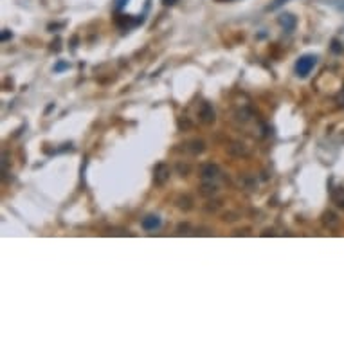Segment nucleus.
<instances>
[{"mask_svg": "<svg viewBox=\"0 0 344 344\" xmlns=\"http://www.w3.org/2000/svg\"><path fill=\"white\" fill-rule=\"evenodd\" d=\"M315 63H317V56H313V54H305L297 60L296 63V74L299 78H307L308 74L312 72V69L315 67Z\"/></svg>", "mask_w": 344, "mask_h": 344, "instance_id": "nucleus-1", "label": "nucleus"}, {"mask_svg": "<svg viewBox=\"0 0 344 344\" xmlns=\"http://www.w3.org/2000/svg\"><path fill=\"white\" fill-rule=\"evenodd\" d=\"M161 227V218L157 214H148L146 218H142V229L146 231H155Z\"/></svg>", "mask_w": 344, "mask_h": 344, "instance_id": "nucleus-2", "label": "nucleus"}, {"mask_svg": "<svg viewBox=\"0 0 344 344\" xmlns=\"http://www.w3.org/2000/svg\"><path fill=\"white\" fill-rule=\"evenodd\" d=\"M279 26L281 27H285V31H292L294 27H296V16L294 15H290V13H283L281 16H279Z\"/></svg>", "mask_w": 344, "mask_h": 344, "instance_id": "nucleus-3", "label": "nucleus"}, {"mask_svg": "<svg viewBox=\"0 0 344 344\" xmlns=\"http://www.w3.org/2000/svg\"><path fill=\"white\" fill-rule=\"evenodd\" d=\"M168 175H170V170H168L164 164H159V166H157V170H155V182L157 184H164V182H166Z\"/></svg>", "mask_w": 344, "mask_h": 344, "instance_id": "nucleus-4", "label": "nucleus"}, {"mask_svg": "<svg viewBox=\"0 0 344 344\" xmlns=\"http://www.w3.org/2000/svg\"><path fill=\"white\" fill-rule=\"evenodd\" d=\"M332 200H334L341 209H344V188H337L334 189V193H332Z\"/></svg>", "mask_w": 344, "mask_h": 344, "instance_id": "nucleus-5", "label": "nucleus"}, {"mask_svg": "<svg viewBox=\"0 0 344 344\" xmlns=\"http://www.w3.org/2000/svg\"><path fill=\"white\" fill-rule=\"evenodd\" d=\"M200 115H202V119L206 121V123H211V121H214V110L211 108L207 103L202 106V112H200Z\"/></svg>", "mask_w": 344, "mask_h": 344, "instance_id": "nucleus-6", "label": "nucleus"}, {"mask_svg": "<svg viewBox=\"0 0 344 344\" xmlns=\"http://www.w3.org/2000/svg\"><path fill=\"white\" fill-rule=\"evenodd\" d=\"M324 224L334 229V227H337V225H339V218H337L334 213H326V214H324Z\"/></svg>", "mask_w": 344, "mask_h": 344, "instance_id": "nucleus-7", "label": "nucleus"}, {"mask_svg": "<svg viewBox=\"0 0 344 344\" xmlns=\"http://www.w3.org/2000/svg\"><path fill=\"white\" fill-rule=\"evenodd\" d=\"M202 173H204V177L206 178H211V177H216V175H214V173H218V168L216 166H211V164H209V166H206L202 170Z\"/></svg>", "mask_w": 344, "mask_h": 344, "instance_id": "nucleus-8", "label": "nucleus"}, {"mask_svg": "<svg viewBox=\"0 0 344 344\" xmlns=\"http://www.w3.org/2000/svg\"><path fill=\"white\" fill-rule=\"evenodd\" d=\"M285 2H287V0H274V4L269 5V9H271V11L277 9V7H279V5H283V4H285Z\"/></svg>", "mask_w": 344, "mask_h": 344, "instance_id": "nucleus-9", "label": "nucleus"}, {"mask_svg": "<svg viewBox=\"0 0 344 344\" xmlns=\"http://www.w3.org/2000/svg\"><path fill=\"white\" fill-rule=\"evenodd\" d=\"M63 69H69V63H65V62L58 63V65H56V69H54V70H56V72H62Z\"/></svg>", "mask_w": 344, "mask_h": 344, "instance_id": "nucleus-10", "label": "nucleus"}, {"mask_svg": "<svg viewBox=\"0 0 344 344\" xmlns=\"http://www.w3.org/2000/svg\"><path fill=\"white\" fill-rule=\"evenodd\" d=\"M125 5V0H117V4H115V9H121Z\"/></svg>", "mask_w": 344, "mask_h": 344, "instance_id": "nucleus-11", "label": "nucleus"}, {"mask_svg": "<svg viewBox=\"0 0 344 344\" xmlns=\"http://www.w3.org/2000/svg\"><path fill=\"white\" fill-rule=\"evenodd\" d=\"M9 36H11V33H9V31H4V33H2V40H7Z\"/></svg>", "mask_w": 344, "mask_h": 344, "instance_id": "nucleus-12", "label": "nucleus"}]
</instances>
